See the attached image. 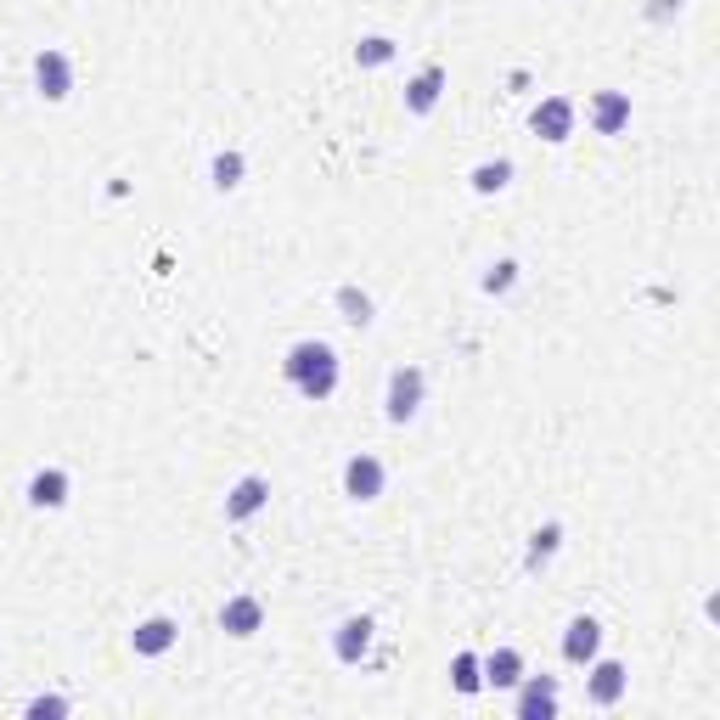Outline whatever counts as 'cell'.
<instances>
[{
  "mask_svg": "<svg viewBox=\"0 0 720 720\" xmlns=\"http://www.w3.org/2000/svg\"><path fill=\"white\" fill-rule=\"evenodd\" d=\"M282 367H287V383L299 388L305 400H333V388H338V355H333V344L305 338V344L287 349Z\"/></svg>",
  "mask_w": 720,
  "mask_h": 720,
  "instance_id": "obj_1",
  "label": "cell"
},
{
  "mask_svg": "<svg viewBox=\"0 0 720 720\" xmlns=\"http://www.w3.org/2000/svg\"><path fill=\"white\" fill-rule=\"evenodd\" d=\"M422 395H429V377H422L417 367H395L388 372V395H383L388 422H411L422 411Z\"/></svg>",
  "mask_w": 720,
  "mask_h": 720,
  "instance_id": "obj_2",
  "label": "cell"
},
{
  "mask_svg": "<svg viewBox=\"0 0 720 720\" xmlns=\"http://www.w3.org/2000/svg\"><path fill=\"white\" fill-rule=\"evenodd\" d=\"M35 90L46 96V102H69V96H74V62L46 46L35 57Z\"/></svg>",
  "mask_w": 720,
  "mask_h": 720,
  "instance_id": "obj_3",
  "label": "cell"
},
{
  "mask_svg": "<svg viewBox=\"0 0 720 720\" xmlns=\"http://www.w3.org/2000/svg\"><path fill=\"white\" fill-rule=\"evenodd\" d=\"M344 496L360 501V507L383 496V462H377V456H367V450L349 456V462H344Z\"/></svg>",
  "mask_w": 720,
  "mask_h": 720,
  "instance_id": "obj_4",
  "label": "cell"
},
{
  "mask_svg": "<svg viewBox=\"0 0 720 720\" xmlns=\"http://www.w3.org/2000/svg\"><path fill=\"white\" fill-rule=\"evenodd\" d=\"M558 715V675H523L518 681V720H551Z\"/></svg>",
  "mask_w": 720,
  "mask_h": 720,
  "instance_id": "obj_5",
  "label": "cell"
},
{
  "mask_svg": "<svg viewBox=\"0 0 720 720\" xmlns=\"http://www.w3.org/2000/svg\"><path fill=\"white\" fill-rule=\"evenodd\" d=\"M530 129L541 141H551V147L569 141L574 136V102H569V96H546V102L530 113Z\"/></svg>",
  "mask_w": 720,
  "mask_h": 720,
  "instance_id": "obj_6",
  "label": "cell"
},
{
  "mask_svg": "<svg viewBox=\"0 0 720 720\" xmlns=\"http://www.w3.org/2000/svg\"><path fill=\"white\" fill-rule=\"evenodd\" d=\"M175 642H181V625H175L170 613H152V619H141V625L129 631V647H136L141 659H163Z\"/></svg>",
  "mask_w": 720,
  "mask_h": 720,
  "instance_id": "obj_7",
  "label": "cell"
},
{
  "mask_svg": "<svg viewBox=\"0 0 720 720\" xmlns=\"http://www.w3.org/2000/svg\"><path fill=\"white\" fill-rule=\"evenodd\" d=\"M265 501H271V479L248 473V479L232 484V496H225V518L243 523V518H253V512H265Z\"/></svg>",
  "mask_w": 720,
  "mask_h": 720,
  "instance_id": "obj_8",
  "label": "cell"
},
{
  "mask_svg": "<svg viewBox=\"0 0 720 720\" xmlns=\"http://www.w3.org/2000/svg\"><path fill=\"white\" fill-rule=\"evenodd\" d=\"M597 647H603V625H597V619H592V613L569 619V631H563V659H569V665H592Z\"/></svg>",
  "mask_w": 720,
  "mask_h": 720,
  "instance_id": "obj_9",
  "label": "cell"
},
{
  "mask_svg": "<svg viewBox=\"0 0 720 720\" xmlns=\"http://www.w3.org/2000/svg\"><path fill=\"white\" fill-rule=\"evenodd\" d=\"M625 686H631V675H625V665H613V659H592V681H585V693H592V704L597 709H613L619 698H625Z\"/></svg>",
  "mask_w": 720,
  "mask_h": 720,
  "instance_id": "obj_10",
  "label": "cell"
},
{
  "mask_svg": "<svg viewBox=\"0 0 720 720\" xmlns=\"http://www.w3.org/2000/svg\"><path fill=\"white\" fill-rule=\"evenodd\" d=\"M259 625H265V603H259V597H232L220 608V631L237 636V642H248Z\"/></svg>",
  "mask_w": 720,
  "mask_h": 720,
  "instance_id": "obj_11",
  "label": "cell"
},
{
  "mask_svg": "<svg viewBox=\"0 0 720 720\" xmlns=\"http://www.w3.org/2000/svg\"><path fill=\"white\" fill-rule=\"evenodd\" d=\"M631 124V96L625 90H597L592 96V129L597 136H619Z\"/></svg>",
  "mask_w": 720,
  "mask_h": 720,
  "instance_id": "obj_12",
  "label": "cell"
},
{
  "mask_svg": "<svg viewBox=\"0 0 720 720\" xmlns=\"http://www.w3.org/2000/svg\"><path fill=\"white\" fill-rule=\"evenodd\" d=\"M372 619L367 613H355V619H344V625H338V636H333V653H338V659L344 665H360V659H367V653H372Z\"/></svg>",
  "mask_w": 720,
  "mask_h": 720,
  "instance_id": "obj_13",
  "label": "cell"
},
{
  "mask_svg": "<svg viewBox=\"0 0 720 720\" xmlns=\"http://www.w3.org/2000/svg\"><path fill=\"white\" fill-rule=\"evenodd\" d=\"M28 507H40V512L69 507V473H62V468H40L35 479H28Z\"/></svg>",
  "mask_w": 720,
  "mask_h": 720,
  "instance_id": "obj_14",
  "label": "cell"
},
{
  "mask_svg": "<svg viewBox=\"0 0 720 720\" xmlns=\"http://www.w3.org/2000/svg\"><path fill=\"white\" fill-rule=\"evenodd\" d=\"M439 90H445V69H422V74L406 85V113L429 119V113L439 108Z\"/></svg>",
  "mask_w": 720,
  "mask_h": 720,
  "instance_id": "obj_15",
  "label": "cell"
},
{
  "mask_svg": "<svg viewBox=\"0 0 720 720\" xmlns=\"http://www.w3.org/2000/svg\"><path fill=\"white\" fill-rule=\"evenodd\" d=\"M523 681V653L518 647H496L484 659V686H518Z\"/></svg>",
  "mask_w": 720,
  "mask_h": 720,
  "instance_id": "obj_16",
  "label": "cell"
},
{
  "mask_svg": "<svg viewBox=\"0 0 720 720\" xmlns=\"http://www.w3.org/2000/svg\"><path fill=\"white\" fill-rule=\"evenodd\" d=\"M468 181H473V191H479V198H496V191H507V186H512V158L479 163V170H473Z\"/></svg>",
  "mask_w": 720,
  "mask_h": 720,
  "instance_id": "obj_17",
  "label": "cell"
},
{
  "mask_svg": "<svg viewBox=\"0 0 720 720\" xmlns=\"http://www.w3.org/2000/svg\"><path fill=\"white\" fill-rule=\"evenodd\" d=\"M558 546H563V530H558V523L535 530V535H530V558H523V569H546L551 558H558Z\"/></svg>",
  "mask_w": 720,
  "mask_h": 720,
  "instance_id": "obj_18",
  "label": "cell"
},
{
  "mask_svg": "<svg viewBox=\"0 0 720 720\" xmlns=\"http://www.w3.org/2000/svg\"><path fill=\"white\" fill-rule=\"evenodd\" d=\"M450 681H456V693H479V686H484V659H479V653H456V659H450Z\"/></svg>",
  "mask_w": 720,
  "mask_h": 720,
  "instance_id": "obj_19",
  "label": "cell"
},
{
  "mask_svg": "<svg viewBox=\"0 0 720 720\" xmlns=\"http://www.w3.org/2000/svg\"><path fill=\"white\" fill-rule=\"evenodd\" d=\"M338 310H344V321H349V326H372V321H377L372 299H367L360 287H338Z\"/></svg>",
  "mask_w": 720,
  "mask_h": 720,
  "instance_id": "obj_20",
  "label": "cell"
},
{
  "mask_svg": "<svg viewBox=\"0 0 720 720\" xmlns=\"http://www.w3.org/2000/svg\"><path fill=\"white\" fill-rule=\"evenodd\" d=\"M395 40H388V35H367V40H360L355 46V62H360V69H383V62H395Z\"/></svg>",
  "mask_w": 720,
  "mask_h": 720,
  "instance_id": "obj_21",
  "label": "cell"
},
{
  "mask_svg": "<svg viewBox=\"0 0 720 720\" xmlns=\"http://www.w3.org/2000/svg\"><path fill=\"white\" fill-rule=\"evenodd\" d=\"M243 170H248L243 152H220L214 170H209V175H214V191H237V186H243Z\"/></svg>",
  "mask_w": 720,
  "mask_h": 720,
  "instance_id": "obj_22",
  "label": "cell"
},
{
  "mask_svg": "<svg viewBox=\"0 0 720 720\" xmlns=\"http://www.w3.org/2000/svg\"><path fill=\"white\" fill-rule=\"evenodd\" d=\"M512 282H518V265H512V259H496V265L484 271V293H489V299H501V293H512Z\"/></svg>",
  "mask_w": 720,
  "mask_h": 720,
  "instance_id": "obj_23",
  "label": "cell"
},
{
  "mask_svg": "<svg viewBox=\"0 0 720 720\" xmlns=\"http://www.w3.org/2000/svg\"><path fill=\"white\" fill-rule=\"evenodd\" d=\"M28 715H35V720H46V715H69V698H35V704H28Z\"/></svg>",
  "mask_w": 720,
  "mask_h": 720,
  "instance_id": "obj_24",
  "label": "cell"
},
{
  "mask_svg": "<svg viewBox=\"0 0 720 720\" xmlns=\"http://www.w3.org/2000/svg\"><path fill=\"white\" fill-rule=\"evenodd\" d=\"M681 7H686V0H653V7H647V17H653V23H670Z\"/></svg>",
  "mask_w": 720,
  "mask_h": 720,
  "instance_id": "obj_25",
  "label": "cell"
}]
</instances>
